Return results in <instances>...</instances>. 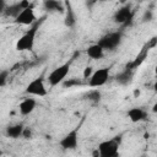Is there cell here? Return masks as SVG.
Returning <instances> with one entry per match:
<instances>
[{
    "instance_id": "cell-1",
    "label": "cell",
    "mask_w": 157,
    "mask_h": 157,
    "mask_svg": "<svg viewBox=\"0 0 157 157\" xmlns=\"http://www.w3.org/2000/svg\"><path fill=\"white\" fill-rule=\"evenodd\" d=\"M44 18H45V16L42 17L40 21H37L34 25H32L31 28L17 39V42H16V50H18V52H26V50H32L33 49L34 42H36L37 31H38V28L42 25V22H43Z\"/></svg>"
},
{
    "instance_id": "cell-2",
    "label": "cell",
    "mask_w": 157,
    "mask_h": 157,
    "mask_svg": "<svg viewBox=\"0 0 157 157\" xmlns=\"http://www.w3.org/2000/svg\"><path fill=\"white\" fill-rule=\"evenodd\" d=\"M70 65H71V60L64 63L63 65H59L58 67H55V69L48 75V78H47V80H48V82H49V85H50L52 87H54V86L61 83V82L66 78V76H67V74H69V71H70Z\"/></svg>"
},
{
    "instance_id": "cell-3",
    "label": "cell",
    "mask_w": 157,
    "mask_h": 157,
    "mask_svg": "<svg viewBox=\"0 0 157 157\" xmlns=\"http://www.w3.org/2000/svg\"><path fill=\"white\" fill-rule=\"evenodd\" d=\"M97 148L102 157H119V141L117 139L104 140L98 144Z\"/></svg>"
},
{
    "instance_id": "cell-4",
    "label": "cell",
    "mask_w": 157,
    "mask_h": 157,
    "mask_svg": "<svg viewBox=\"0 0 157 157\" xmlns=\"http://www.w3.org/2000/svg\"><path fill=\"white\" fill-rule=\"evenodd\" d=\"M25 92L27 94L37 96V97H44V96H47L48 91H47V87L44 85L43 77H36L32 81H29V83L25 88Z\"/></svg>"
},
{
    "instance_id": "cell-5",
    "label": "cell",
    "mask_w": 157,
    "mask_h": 157,
    "mask_svg": "<svg viewBox=\"0 0 157 157\" xmlns=\"http://www.w3.org/2000/svg\"><path fill=\"white\" fill-rule=\"evenodd\" d=\"M120 42H121V32H110L103 36L98 40V44L104 50H114L120 44Z\"/></svg>"
},
{
    "instance_id": "cell-6",
    "label": "cell",
    "mask_w": 157,
    "mask_h": 157,
    "mask_svg": "<svg viewBox=\"0 0 157 157\" xmlns=\"http://www.w3.org/2000/svg\"><path fill=\"white\" fill-rule=\"evenodd\" d=\"M59 145L63 150L65 151H70V150H76L77 145H78V126L74 128L72 130H70L60 141Z\"/></svg>"
},
{
    "instance_id": "cell-7",
    "label": "cell",
    "mask_w": 157,
    "mask_h": 157,
    "mask_svg": "<svg viewBox=\"0 0 157 157\" xmlns=\"http://www.w3.org/2000/svg\"><path fill=\"white\" fill-rule=\"evenodd\" d=\"M109 78V69L108 67H101L93 71L92 76L88 78V86L90 87H101L103 86Z\"/></svg>"
},
{
    "instance_id": "cell-8",
    "label": "cell",
    "mask_w": 157,
    "mask_h": 157,
    "mask_svg": "<svg viewBox=\"0 0 157 157\" xmlns=\"http://www.w3.org/2000/svg\"><path fill=\"white\" fill-rule=\"evenodd\" d=\"M15 23L22 25V26H32L37 22V17L34 15V9L33 5H31L28 9H25L21 11V13L13 20Z\"/></svg>"
},
{
    "instance_id": "cell-9",
    "label": "cell",
    "mask_w": 157,
    "mask_h": 157,
    "mask_svg": "<svg viewBox=\"0 0 157 157\" xmlns=\"http://www.w3.org/2000/svg\"><path fill=\"white\" fill-rule=\"evenodd\" d=\"M132 17V12H131V6L130 5H124L121 7H119L114 15H113V21L115 23L119 25H126L128 21H130Z\"/></svg>"
},
{
    "instance_id": "cell-10",
    "label": "cell",
    "mask_w": 157,
    "mask_h": 157,
    "mask_svg": "<svg viewBox=\"0 0 157 157\" xmlns=\"http://www.w3.org/2000/svg\"><path fill=\"white\" fill-rule=\"evenodd\" d=\"M128 117L132 123H139V121H142L147 118V113L142 108L134 107V108H130L128 110Z\"/></svg>"
},
{
    "instance_id": "cell-11",
    "label": "cell",
    "mask_w": 157,
    "mask_h": 157,
    "mask_svg": "<svg viewBox=\"0 0 157 157\" xmlns=\"http://www.w3.org/2000/svg\"><path fill=\"white\" fill-rule=\"evenodd\" d=\"M23 124H12V125H9L6 129H5V135L10 139H18L20 136L22 137V134H23Z\"/></svg>"
},
{
    "instance_id": "cell-12",
    "label": "cell",
    "mask_w": 157,
    "mask_h": 157,
    "mask_svg": "<svg viewBox=\"0 0 157 157\" xmlns=\"http://www.w3.org/2000/svg\"><path fill=\"white\" fill-rule=\"evenodd\" d=\"M86 54L88 55V58L94 59V60H98V59L103 58V55H104V49H103L98 43H94V44H91V45L87 47Z\"/></svg>"
},
{
    "instance_id": "cell-13",
    "label": "cell",
    "mask_w": 157,
    "mask_h": 157,
    "mask_svg": "<svg viewBox=\"0 0 157 157\" xmlns=\"http://www.w3.org/2000/svg\"><path fill=\"white\" fill-rule=\"evenodd\" d=\"M36 104H37V102L33 99V98H25L21 103H20V113L22 114V115H28V114H31L33 110H34V108H36Z\"/></svg>"
},
{
    "instance_id": "cell-14",
    "label": "cell",
    "mask_w": 157,
    "mask_h": 157,
    "mask_svg": "<svg viewBox=\"0 0 157 157\" xmlns=\"http://www.w3.org/2000/svg\"><path fill=\"white\" fill-rule=\"evenodd\" d=\"M76 22V16H75V12L71 7V4L69 1H65V20H64V23L66 27L71 28L74 27Z\"/></svg>"
},
{
    "instance_id": "cell-15",
    "label": "cell",
    "mask_w": 157,
    "mask_h": 157,
    "mask_svg": "<svg viewBox=\"0 0 157 157\" xmlns=\"http://www.w3.org/2000/svg\"><path fill=\"white\" fill-rule=\"evenodd\" d=\"M43 6L47 11H60V12H63L65 10V2L56 1V0H45L43 2Z\"/></svg>"
},
{
    "instance_id": "cell-16",
    "label": "cell",
    "mask_w": 157,
    "mask_h": 157,
    "mask_svg": "<svg viewBox=\"0 0 157 157\" xmlns=\"http://www.w3.org/2000/svg\"><path fill=\"white\" fill-rule=\"evenodd\" d=\"M22 11V7H21V4L20 1L18 2H15V4H11V5H7L6 6V10L4 11V13L6 16H10V17H13L16 18Z\"/></svg>"
},
{
    "instance_id": "cell-17",
    "label": "cell",
    "mask_w": 157,
    "mask_h": 157,
    "mask_svg": "<svg viewBox=\"0 0 157 157\" xmlns=\"http://www.w3.org/2000/svg\"><path fill=\"white\" fill-rule=\"evenodd\" d=\"M131 77H132V74L129 71V70H124L123 72H120L119 75H117L115 80L120 85H128L130 81H131Z\"/></svg>"
},
{
    "instance_id": "cell-18",
    "label": "cell",
    "mask_w": 157,
    "mask_h": 157,
    "mask_svg": "<svg viewBox=\"0 0 157 157\" xmlns=\"http://www.w3.org/2000/svg\"><path fill=\"white\" fill-rule=\"evenodd\" d=\"M87 98L92 102H99L101 101V92L94 88V90H92L87 93Z\"/></svg>"
},
{
    "instance_id": "cell-19",
    "label": "cell",
    "mask_w": 157,
    "mask_h": 157,
    "mask_svg": "<svg viewBox=\"0 0 157 157\" xmlns=\"http://www.w3.org/2000/svg\"><path fill=\"white\" fill-rule=\"evenodd\" d=\"M153 20V12L152 10H146L142 15V22H151Z\"/></svg>"
},
{
    "instance_id": "cell-20",
    "label": "cell",
    "mask_w": 157,
    "mask_h": 157,
    "mask_svg": "<svg viewBox=\"0 0 157 157\" xmlns=\"http://www.w3.org/2000/svg\"><path fill=\"white\" fill-rule=\"evenodd\" d=\"M7 76H9V71L7 70H2L0 72V86L4 87L5 83H6V80H7Z\"/></svg>"
},
{
    "instance_id": "cell-21",
    "label": "cell",
    "mask_w": 157,
    "mask_h": 157,
    "mask_svg": "<svg viewBox=\"0 0 157 157\" xmlns=\"http://www.w3.org/2000/svg\"><path fill=\"white\" fill-rule=\"evenodd\" d=\"M22 137H23V139H26V140L32 139V130H31L29 128H26V126H25V129H23V134H22Z\"/></svg>"
},
{
    "instance_id": "cell-22",
    "label": "cell",
    "mask_w": 157,
    "mask_h": 157,
    "mask_svg": "<svg viewBox=\"0 0 157 157\" xmlns=\"http://www.w3.org/2000/svg\"><path fill=\"white\" fill-rule=\"evenodd\" d=\"M92 74H93V69H92V66H87V67L83 70V77L87 78V80L92 76Z\"/></svg>"
},
{
    "instance_id": "cell-23",
    "label": "cell",
    "mask_w": 157,
    "mask_h": 157,
    "mask_svg": "<svg viewBox=\"0 0 157 157\" xmlns=\"http://www.w3.org/2000/svg\"><path fill=\"white\" fill-rule=\"evenodd\" d=\"M92 157H102V156H101V153H99V151H98V148H96V150L93 151Z\"/></svg>"
},
{
    "instance_id": "cell-24",
    "label": "cell",
    "mask_w": 157,
    "mask_h": 157,
    "mask_svg": "<svg viewBox=\"0 0 157 157\" xmlns=\"http://www.w3.org/2000/svg\"><path fill=\"white\" fill-rule=\"evenodd\" d=\"M152 112H153V113H157V102L152 105Z\"/></svg>"
},
{
    "instance_id": "cell-25",
    "label": "cell",
    "mask_w": 157,
    "mask_h": 157,
    "mask_svg": "<svg viewBox=\"0 0 157 157\" xmlns=\"http://www.w3.org/2000/svg\"><path fill=\"white\" fill-rule=\"evenodd\" d=\"M153 90H155V92H157V80H156V82L153 83Z\"/></svg>"
},
{
    "instance_id": "cell-26",
    "label": "cell",
    "mask_w": 157,
    "mask_h": 157,
    "mask_svg": "<svg viewBox=\"0 0 157 157\" xmlns=\"http://www.w3.org/2000/svg\"><path fill=\"white\" fill-rule=\"evenodd\" d=\"M155 75H156V76H157V65H156V66H155Z\"/></svg>"
}]
</instances>
